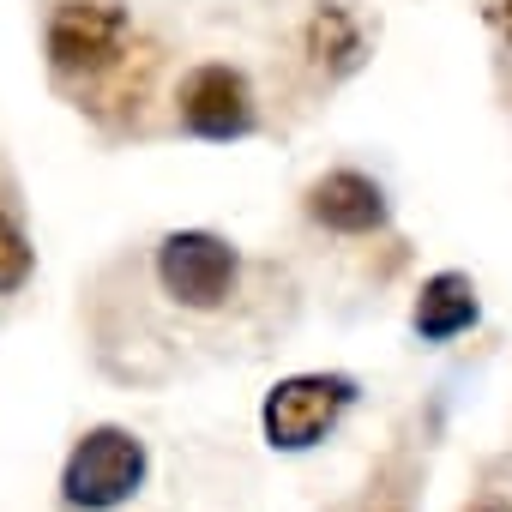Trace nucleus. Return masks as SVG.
<instances>
[{"instance_id": "nucleus-1", "label": "nucleus", "mask_w": 512, "mask_h": 512, "mask_svg": "<svg viewBox=\"0 0 512 512\" xmlns=\"http://www.w3.org/2000/svg\"><path fill=\"white\" fill-rule=\"evenodd\" d=\"M43 55L55 85H73L85 97L133 55V13L121 0H61L43 31Z\"/></svg>"}, {"instance_id": "nucleus-2", "label": "nucleus", "mask_w": 512, "mask_h": 512, "mask_svg": "<svg viewBox=\"0 0 512 512\" xmlns=\"http://www.w3.org/2000/svg\"><path fill=\"white\" fill-rule=\"evenodd\" d=\"M151 272H157V290H163L169 302H181V308H193V314H211V308H223V302L235 296V284H241V253H235V241H223L217 229H169V235L157 241Z\"/></svg>"}, {"instance_id": "nucleus-3", "label": "nucleus", "mask_w": 512, "mask_h": 512, "mask_svg": "<svg viewBox=\"0 0 512 512\" xmlns=\"http://www.w3.org/2000/svg\"><path fill=\"white\" fill-rule=\"evenodd\" d=\"M145 482V440L133 428H91L79 434V446L67 452V470H61V500L79 506V512H115L139 494Z\"/></svg>"}, {"instance_id": "nucleus-4", "label": "nucleus", "mask_w": 512, "mask_h": 512, "mask_svg": "<svg viewBox=\"0 0 512 512\" xmlns=\"http://www.w3.org/2000/svg\"><path fill=\"white\" fill-rule=\"evenodd\" d=\"M356 404V380L350 374H290L266 392V410H260V428L278 452H308L320 446L344 410Z\"/></svg>"}, {"instance_id": "nucleus-5", "label": "nucleus", "mask_w": 512, "mask_h": 512, "mask_svg": "<svg viewBox=\"0 0 512 512\" xmlns=\"http://www.w3.org/2000/svg\"><path fill=\"white\" fill-rule=\"evenodd\" d=\"M175 121L205 139V145H229V139H247L260 127V109H253V85L241 67L229 61H199L181 73L175 85Z\"/></svg>"}, {"instance_id": "nucleus-6", "label": "nucleus", "mask_w": 512, "mask_h": 512, "mask_svg": "<svg viewBox=\"0 0 512 512\" xmlns=\"http://www.w3.org/2000/svg\"><path fill=\"white\" fill-rule=\"evenodd\" d=\"M302 211L332 235H380L386 229V187L362 169H326L320 181H308Z\"/></svg>"}, {"instance_id": "nucleus-7", "label": "nucleus", "mask_w": 512, "mask_h": 512, "mask_svg": "<svg viewBox=\"0 0 512 512\" xmlns=\"http://www.w3.org/2000/svg\"><path fill=\"white\" fill-rule=\"evenodd\" d=\"M302 55L326 79H350L368 61V25L356 19V7H344V0H320V7L302 19Z\"/></svg>"}, {"instance_id": "nucleus-8", "label": "nucleus", "mask_w": 512, "mask_h": 512, "mask_svg": "<svg viewBox=\"0 0 512 512\" xmlns=\"http://www.w3.org/2000/svg\"><path fill=\"white\" fill-rule=\"evenodd\" d=\"M476 320H482V302H476L470 272H434V278H422L416 308H410V326H416L422 344H452Z\"/></svg>"}, {"instance_id": "nucleus-9", "label": "nucleus", "mask_w": 512, "mask_h": 512, "mask_svg": "<svg viewBox=\"0 0 512 512\" xmlns=\"http://www.w3.org/2000/svg\"><path fill=\"white\" fill-rule=\"evenodd\" d=\"M31 272H37V247L25 235V223L0 205V296H19L31 284Z\"/></svg>"}, {"instance_id": "nucleus-10", "label": "nucleus", "mask_w": 512, "mask_h": 512, "mask_svg": "<svg viewBox=\"0 0 512 512\" xmlns=\"http://www.w3.org/2000/svg\"><path fill=\"white\" fill-rule=\"evenodd\" d=\"M482 25L512 49V0H482Z\"/></svg>"}, {"instance_id": "nucleus-11", "label": "nucleus", "mask_w": 512, "mask_h": 512, "mask_svg": "<svg viewBox=\"0 0 512 512\" xmlns=\"http://www.w3.org/2000/svg\"><path fill=\"white\" fill-rule=\"evenodd\" d=\"M464 512H512V500H476V506H464Z\"/></svg>"}]
</instances>
